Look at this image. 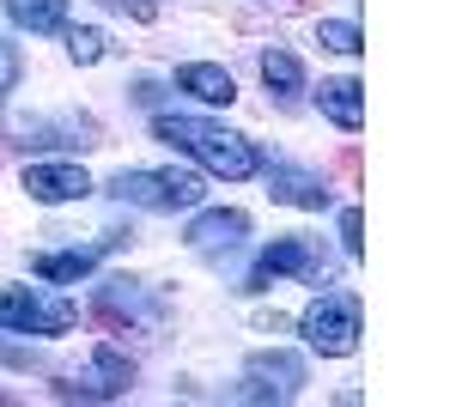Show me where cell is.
Segmentation results:
<instances>
[{"label":"cell","mask_w":456,"mask_h":407,"mask_svg":"<svg viewBox=\"0 0 456 407\" xmlns=\"http://www.w3.org/2000/svg\"><path fill=\"white\" fill-rule=\"evenodd\" d=\"M152 128H159V140H165V146L189 152L201 170L225 176V183H244V176H256V170H262L256 146H249L244 134H232V128H219V122H201V116H159Z\"/></svg>","instance_id":"1"},{"label":"cell","mask_w":456,"mask_h":407,"mask_svg":"<svg viewBox=\"0 0 456 407\" xmlns=\"http://www.w3.org/2000/svg\"><path fill=\"white\" fill-rule=\"evenodd\" d=\"M110 195L128 207H146V213H183V207H201V176L195 170H122L110 183Z\"/></svg>","instance_id":"2"},{"label":"cell","mask_w":456,"mask_h":407,"mask_svg":"<svg viewBox=\"0 0 456 407\" xmlns=\"http://www.w3.org/2000/svg\"><path fill=\"white\" fill-rule=\"evenodd\" d=\"M305 340H311V353L322 359H347L353 346H359V298L353 292H322L311 310H305Z\"/></svg>","instance_id":"3"},{"label":"cell","mask_w":456,"mask_h":407,"mask_svg":"<svg viewBox=\"0 0 456 407\" xmlns=\"http://www.w3.org/2000/svg\"><path fill=\"white\" fill-rule=\"evenodd\" d=\"M73 322H79V310L68 298H49V292H31V286L0 292V329H12V335H68Z\"/></svg>","instance_id":"4"},{"label":"cell","mask_w":456,"mask_h":407,"mask_svg":"<svg viewBox=\"0 0 456 407\" xmlns=\"http://www.w3.org/2000/svg\"><path fill=\"white\" fill-rule=\"evenodd\" d=\"M305 389V359L298 353H256L244 365V402H292Z\"/></svg>","instance_id":"5"},{"label":"cell","mask_w":456,"mask_h":407,"mask_svg":"<svg viewBox=\"0 0 456 407\" xmlns=\"http://www.w3.org/2000/svg\"><path fill=\"white\" fill-rule=\"evenodd\" d=\"M12 140L19 146H98V122L92 116H12Z\"/></svg>","instance_id":"6"},{"label":"cell","mask_w":456,"mask_h":407,"mask_svg":"<svg viewBox=\"0 0 456 407\" xmlns=\"http://www.w3.org/2000/svg\"><path fill=\"white\" fill-rule=\"evenodd\" d=\"M286 273H305V280H316V249L305 238H274L262 256H256V268H249V292H268L274 280H286Z\"/></svg>","instance_id":"7"},{"label":"cell","mask_w":456,"mask_h":407,"mask_svg":"<svg viewBox=\"0 0 456 407\" xmlns=\"http://www.w3.org/2000/svg\"><path fill=\"white\" fill-rule=\"evenodd\" d=\"M19 189L43 207H61V201H79V195H92V176L79 165H25L19 176Z\"/></svg>","instance_id":"8"},{"label":"cell","mask_w":456,"mask_h":407,"mask_svg":"<svg viewBox=\"0 0 456 407\" xmlns=\"http://www.w3.org/2000/svg\"><path fill=\"white\" fill-rule=\"evenodd\" d=\"M268 195L286 201V207H311V213H322V207H329V183L311 176V170H298V165H274L268 170Z\"/></svg>","instance_id":"9"},{"label":"cell","mask_w":456,"mask_h":407,"mask_svg":"<svg viewBox=\"0 0 456 407\" xmlns=\"http://www.w3.org/2000/svg\"><path fill=\"white\" fill-rule=\"evenodd\" d=\"M249 238V213H238V207H213V213H201L195 225H189V243L195 249H232V243Z\"/></svg>","instance_id":"10"},{"label":"cell","mask_w":456,"mask_h":407,"mask_svg":"<svg viewBox=\"0 0 456 407\" xmlns=\"http://www.w3.org/2000/svg\"><path fill=\"white\" fill-rule=\"evenodd\" d=\"M98 310H104V316H128V322H146V329L165 316V305H159V298H146L134 280H110L104 292H98Z\"/></svg>","instance_id":"11"},{"label":"cell","mask_w":456,"mask_h":407,"mask_svg":"<svg viewBox=\"0 0 456 407\" xmlns=\"http://www.w3.org/2000/svg\"><path fill=\"white\" fill-rule=\"evenodd\" d=\"M316 103H322V116H329L335 128L359 134V122H365V98H359V79H322Z\"/></svg>","instance_id":"12"},{"label":"cell","mask_w":456,"mask_h":407,"mask_svg":"<svg viewBox=\"0 0 456 407\" xmlns=\"http://www.w3.org/2000/svg\"><path fill=\"white\" fill-rule=\"evenodd\" d=\"M176 85H183V92H195L201 103H232V98H238L232 73L213 68V61H189V68H176Z\"/></svg>","instance_id":"13"},{"label":"cell","mask_w":456,"mask_h":407,"mask_svg":"<svg viewBox=\"0 0 456 407\" xmlns=\"http://www.w3.org/2000/svg\"><path fill=\"white\" fill-rule=\"evenodd\" d=\"M31 268L43 280H86L98 268V249H43V256H31Z\"/></svg>","instance_id":"14"},{"label":"cell","mask_w":456,"mask_h":407,"mask_svg":"<svg viewBox=\"0 0 456 407\" xmlns=\"http://www.w3.org/2000/svg\"><path fill=\"white\" fill-rule=\"evenodd\" d=\"M262 79H268V92L281 103H292L305 92V68H298V55H286V49H268V55H262Z\"/></svg>","instance_id":"15"},{"label":"cell","mask_w":456,"mask_h":407,"mask_svg":"<svg viewBox=\"0 0 456 407\" xmlns=\"http://www.w3.org/2000/svg\"><path fill=\"white\" fill-rule=\"evenodd\" d=\"M12 12V25L25 31H61L68 25V0H0Z\"/></svg>","instance_id":"16"},{"label":"cell","mask_w":456,"mask_h":407,"mask_svg":"<svg viewBox=\"0 0 456 407\" xmlns=\"http://www.w3.org/2000/svg\"><path fill=\"white\" fill-rule=\"evenodd\" d=\"M316 43L335 49V55H359V25H353V19H322V25H316Z\"/></svg>","instance_id":"17"},{"label":"cell","mask_w":456,"mask_h":407,"mask_svg":"<svg viewBox=\"0 0 456 407\" xmlns=\"http://www.w3.org/2000/svg\"><path fill=\"white\" fill-rule=\"evenodd\" d=\"M68 55L79 61V68L104 61V31H92V25H79V31H68Z\"/></svg>","instance_id":"18"},{"label":"cell","mask_w":456,"mask_h":407,"mask_svg":"<svg viewBox=\"0 0 456 407\" xmlns=\"http://www.w3.org/2000/svg\"><path fill=\"white\" fill-rule=\"evenodd\" d=\"M359 232H365V219H359V207H347V213H341V243H347V256H365V238H359Z\"/></svg>","instance_id":"19"},{"label":"cell","mask_w":456,"mask_h":407,"mask_svg":"<svg viewBox=\"0 0 456 407\" xmlns=\"http://www.w3.org/2000/svg\"><path fill=\"white\" fill-rule=\"evenodd\" d=\"M19 85V55H12V43H0V98Z\"/></svg>","instance_id":"20"},{"label":"cell","mask_w":456,"mask_h":407,"mask_svg":"<svg viewBox=\"0 0 456 407\" xmlns=\"http://www.w3.org/2000/svg\"><path fill=\"white\" fill-rule=\"evenodd\" d=\"M110 6H122V12H134V19H141V25H146V19H152V12H159V6H152V0H110Z\"/></svg>","instance_id":"21"}]
</instances>
